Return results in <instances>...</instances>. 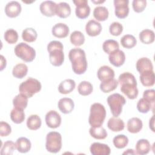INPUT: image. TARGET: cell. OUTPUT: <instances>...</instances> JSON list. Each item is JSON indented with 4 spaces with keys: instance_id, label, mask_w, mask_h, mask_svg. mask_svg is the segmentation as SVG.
I'll return each instance as SVG.
<instances>
[{
    "instance_id": "6da1fadb",
    "label": "cell",
    "mask_w": 155,
    "mask_h": 155,
    "mask_svg": "<svg viewBox=\"0 0 155 155\" xmlns=\"http://www.w3.org/2000/svg\"><path fill=\"white\" fill-rule=\"evenodd\" d=\"M118 83L120 85V91L128 99H136L139 93L137 81L134 76L130 72H124L119 76Z\"/></svg>"
},
{
    "instance_id": "7a4b0ae2",
    "label": "cell",
    "mask_w": 155,
    "mask_h": 155,
    "mask_svg": "<svg viewBox=\"0 0 155 155\" xmlns=\"http://www.w3.org/2000/svg\"><path fill=\"white\" fill-rule=\"evenodd\" d=\"M68 58L75 74H82L87 71L88 64L84 50L80 48H72L69 51Z\"/></svg>"
},
{
    "instance_id": "3957f363",
    "label": "cell",
    "mask_w": 155,
    "mask_h": 155,
    "mask_svg": "<svg viewBox=\"0 0 155 155\" xmlns=\"http://www.w3.org/2000/svg\"><path fill=\"white\" fill-rule=\"evenodd\" d=\"M64 46L58 41H52L47 45V51L49 53V60L51 65L55 67L62 65L64 61Z\"/></svg>"
},
{
    "instance_id": "277c9868",
    "label": "cell",
    "mask_w": 155,
    "mask_h": 155,
    "mask_svg": "<svg viewBox=\"0 0 155 155\" xmlns=\"http://www.w3.org/2000/svg\"><path fill=\"white\" fill-rule=\"evenodd\" d=\"M105 117L106 110L103 105L96 102L91 105L88 122L91 127L102 126Z\"/></svg>"
},
{
    "instance_id": "5b68a950",
    "label": "cell",
    "mask_w": 155,
    "mask_h": 155,
    "mask_svg": "<svg viewBox=\"0 0 155 155\" xmlns=\"http://www.w3.org/2000/svg\"><path fill=\"white\" fill-rule=\"evenodd\" d=\"M42 85L41 82L36 79L28 78L22 82L19 86L20 93L26 96L28 98L31 97L35 94L41 91Z\"/></svg>"
},
{
    "instance_id": "8992f818",
    "label": "cell",
    "mask_w": 155,
    "mask_h": 155,
    "mask_svg": "<svg viewBox=\"0 0 155 155\" xmlns=\"http://www.w3.org/2000/svg\"><path fill=\"white\" fill-rule=\"evenodd\" d=\"M14 52L17 57L25 62H32L36 57L35 50L24 42L17 44L15 47Z\"/></svg>"
},
{
    "instance_id": "52a82bcc",
    "label": "cell",
    "mask_w": 155,
    "mask_h": 155,
    "mask_svg": "<svg viewBox=\"0 0 155 155\" xmlns=\"http://www.w3.org/2000/svg\"><path fill=\"white\" fill-rule=\"evenodd\" d=\"M111 113L113 116L118 117L122 111V107L126 103L125 97L119 93H113L107 99Z\"/></svg>"
},
{
    "instance_id": "ba28073f",
    "label": "cell",
    "mask_w": 155,
    "mask_h": 155,
    "mask_svg": "<svg viewBox=\"0 0 155 155\" xmlns=\"http://www.w3.org/2000/svg\"><path fill=\"white\" fill-rule=\"evenodd\" d=\"M62 148L61 134L56 131L49 132L46 136L45 148L51 153H58Z\"/></svg>"
},
{
    "instance_id": "9c48e42d",
    "label": "cell",
    "mask_w": 155,
    "mask_h": 155,
    "mask_svg": "<svg viewBox=\"0 0 155 155\" xmlns=\"http://www.w3.org/2000/svg\"><path fill=\"white\" fill-rule=\"evenodd\" d=\"M76 5L75 14L79 19H85L88 17L90 13V7L88 5L87 0L73 1Z\"/></svg>"
},
{
    "instance_id": "30bf717a",
    "label": "cell",
    "mask_w": 155,
    "mask_h": 155,
    "mask_svg": "<svg viewBox=\"0 0 155 155\" xmlns=\"http://www.w3.org/2000/svg\"><path fill=\"white\" fill-rule=\"evenodd\" d=\"M113 2L116 16L119 19H124L127 17L129 14V1L114 0Z\"/></svg>"
},
{
    "instance_id": "8fae6325",
    "label": "cell",
    "mask_w": 155,
    "mask_h": 155,
    "mask_svg": "<svg viewBox=\"0 0 155 155\" xmlns=\"http://www.w3.org/2000/svg\"><path fill=\"white\" fill-rule=\"evenodd\" d=\"M45 123L50 128H56L61 125V117L60 114L54 110H50L45 115Z\"/></svg>"
},
{
    "instance_id": "7c38bea8",
    "label": "cell",
    "mask_w": 155,
    "mask_h": 155,
    "mask_svg": "<svg viewBox=\"0 0 155 155\" xmlns=\"http://www.w3.org/2000/svg\"><path fill=\"white\" fill-rule=\"evenodd\" d=\"M5 15L11 18L18 16L22 10V7L19 2L15 1H12L8 2L5 7Z\"/></svg>"
},
{
    "instance_id": "4fadbf2b",
    "label": "cell",
    "mask_w": 155,
    "mask_h": 155,
    "mask_svg": "<svg viewBox=\"0 0 155 155\" xmlns=\"http://www.w3.org/2000/svg\"><path fill=\"white\" fill-rule=\"evenodd\" d=\"M90 151L93 155H109L111 153V149L108 145L99 142L93 143L90 147Z\"/></svg>"
},
{
    "instance_id": "5bb4252c",
    "label": "cell",
    "mask_w": 155,
    "mask_h": 155,
    "mask_svg": "<svg viewBox=\"0 0 155 155\" xmlns=\"http://www.w3.org/2000/svg\"><path fill=\"white\" fill-rule=\"evenodd\" d=\"M56 4L52 1H43L39 6V10L41 13L47 17H52L55 14Z\"/></svg>"
},
{
    "instance_id": "9a60e30c",
    "label": "cell",
    "mask_w": 155,
    "mask_h": 155,
    "mask_svg": "<svg viewBox=\"0 0 155 155\" xmlns=\"http://www.w3.org/2000/svg\"><path fill=\"white\" fill-rule=\"evenodd\" d=\"M114 75V71L110 67L107 65L101 66L97 72V78L101 82L113 79Z\"/></svg>"
},
{
    "instance_id": "2e32d148",
    "label": "cell",
    "mask_w": 155,
    "mask_h": 155,
    "mask_svg": "<svg viewBox=\"0 0 155 155\" xmlns=\"http://www.w3.org/2000/svg\"><path fill=\"white\" fill-rule=\"evenodd\" d=\"M108 59L113 65L119 67L124 64L125 61V55L123 51L117 50L109 54Z\"/></svg>"
},
{
    "instance_id": "e0dca14e",
    "label": "cell",
    "mask_w": 155,
    "mask_h": 155,
    "mask_svg": "<svg viewBox=\"0 0 155 155\" xmlns=\"http://www.w3.org/2000/svg\"><path fill=\"white\" fill-rule=\"evenodd\" d=\"M102 29V27L101 24L94 19L88 21L85 25V31L87 34L92 37L99 35L101 33Z\"/></svg>"
},
{
    "instance_id": "ac0fdd59",
    "label": "cell",
    "mask_w": 155,
    "mask_h": 155,
    "mask_svg": "<svg viewBox=\"0 0 155 155\" xmlns=\"http://www.w3.org/2000/svg\"><path fill=\"white\" fill-rule=\"evenodd\" d=\"M70 32L69 27L64 23H58L55 24L51 30L52 35L58 38H66Z\"/></svg>"
},
{
    "instance_id": "d6986e66",
    "label": "cell",
    "mask_w": 155,
    "mask_h": 155,
    "mask_svg": "<svg viewBox=\"0 0 155 155\" xmlns=\"http://www.w3.org/2000/svg\"><path fill=\"white\" fill-rule=\"evenodd\" d=\"M58 108L64 114H69L74 109V104L73 101L69 97L61 98L58 103Z\"/></svg>"
},
{
    "instance_id": "ffe728a7",
    "label": "cell",
    "mask_w": 155,
    "mask_h": 155,
    "mask_svg": "<svg viewBox=\"0 0 155 155\" xmlns=\"http://www.w3.org/2000/svg\"><path fill=\"white\" fill-rule=\"evenodd\" d=\"M136 67L140 74L145 71L153 70V65L151 61L146 57L139 59L136 62Z\"/></svg>"
},
{
    "instance_id": "44dd1931",
    "label": "cell",
    "mask_w": 155,
    "mask_h": 155,
    "mask_svg": "<svg viewBox=\"0 0 155 155\" xmlns=\"http://www.w3.org/2000/svg\"><path fill=\"white\" fill-rule=\"evenodd\" d=\"M108 128L113 132H119L124 129L125 124L122 119L113 116L109 119L107 122Z\"/></svg>"
},
{
    "instance_id": "7402d4cb",
    "label": "cell",
    "mask_w": 155,
    "mask_h": 155,
    "mask_svg": "<svg viewBox=\"0 0 155 155\" xmlns=\"http://www.w3.org/2000/svg\"><path fill=\"white\" fill-rule=\"evenodd\" d=\"M55 14L61 18H66L71 14V7L65 2H61L56 4Z\"/></svg>"
},
{
    "instance_id": "603a6c76",
    "label": "cell",
    "mask_w": 155,
    "mask_h": 155,
    "mask_svg": "<svg viewBox=\"0 0 155 155\" xmlns=\"http://www.w3.org/2000/svg\"><path fill=\"white\" fill-rule=\"evenodd\" d=\"M76 87L75 81L71 79H65L62 81L58 86V91L60 93L67 94L74 90Z\"/></svg>"
},
{
    "instance_id": "cb8c5ba5",
    "label": "cell",
    "mask_w": 155,
    "mask_h": 155,
    "mask_svg": "<svg viewBox=\"0 0 155 155\" xmlns=\"http://www.w3.org/2000/svg\"><path fill=\"white\" fill-rule=\"evenodd\" d=\"M143 124L142 120L138 117H132L130 119L127 124V130L128 132L136 134L139 133L142 128Z\"/></svg>"
},
{
    "instance_id": "d4e9b609",
    "label": "cell",
    "mask_w": 155,
    "mask_h": 155,
    "mask_svg": "<svg viewBox=\"0 0 155 155\" xmlns=\"http://www.w3.org/2000/svg\"><path fill=\"white\" fill-rule=\"evenodd\" d=\"M141 84L145 87H152L155 82V75L153 70L147 71L140 74Z\"/></svg>"
},
{
    "instance_id": "484cf974",
    "label": "cell",
    "mask_w": 155,
    "mask_h": 155,
    "mask_svg": "<svg viewBox=\"0 0 155 155\" xmlns=\"http://www.w3.org/2000/svg\"><path fill=\"white\" fill-rule=\"evenodd\" d=\"M16 148L18 152L25 153L28 152L31 147V143L30 140L24 137H21L16 141Z\"/></svg>"
},
{
    "instance_id": "4316f807",
    "label": "cell",
    "mask_w": 155,
    "mask_h": 155,
    "mask_svg": "<svg viewBox=\"0 0 155 155\" xmlns=\"http://www.w3.org/2000/svg\"><path fill=\"white\" fill-rule=\"evenodd\" d=\"M151 150V145L147 139H139L136 144V154L143 155L148 154Z\"/></svg>"
},
{
    "instance_id": "83f0119b",
    "label": "cell",
    "mask_w": 155,
    "mask_h": 155,
    "mask_svg": "<svg viewBox=\"0 0 155 155\" xmlns=\"http://www.w3.org/2000/svg\"><path fill=\"white\" fill-rule=\"evenodd\" d=\"M141 42L145 44H150L154 41V32L150 29H145L141 31L139 35Z\"/></svg>"
},
{
    "instance_id": "f1b7e54d",
    "label": "cell",
    "mask_w": 155,
    "mask_h": 155,
    "mask_svg": "<svg viewBox=\"0 0 155 155\" xmlns=\"http://www.w3.org/2000/svg\"><path fill=\"white\" fill-rule=\"evenodd\" d=\"M109 16L108 9L104 6H97L93 10V16L98 21H106Z\"/></svg>"
},
{
    "instance_id": "f546056e",
    "label": "cell",
    "mask_w": 155,
    "mask_h": 155,
    "mask_svg": "<svg viewBox=\"0 0 155 155\" xmlns=\"http://www.w3.org/2000/svg\"><path fill=\"white\" fill-rule=\"evenodd\" d=\"M89 133L91 136L96 139L102 140L107 137V132L106 130L101 127H91L89 130Z\"/></svg>"
},
{
    "instance_id": "4dcf8cb0",
    "label": "cell",
    "mask_w": 155,
    "mask_h": 155,
    "mask_svg": "<svg viewBox=\"0 0 155 155\" xmlns=\"http://www.w3.org/2000/svg\"><path fill=\"white\" fill-rule=\"evenodd\" d=\"M28 73V67L23 63L16 64L13 68L12 74L17 79H22Z\"/></svg>"
},
{
    "instance_id": "1f68e13d",
    "label": "cell",
    "mask_w": 155,
    "mask_h": 155,
    "mask_svg": "<svg viewBox=\"0 0 155 155\" xmlns=\"http://www.w3.org/2000/svg\"><path fill=\"white\" fill-rule=\"evenodd\" d=\"M41 119L37 114L30 115L27 120V127L30 130H37L41 126Z\"/></svg>"
},
{
    "instance_id": "d6a6232c",
    "label": "cell",
    "mask_w": 155,
    "mask_h": 155,
    "mask_svg": "<svg viewBox=\"0 0 155 155\" xmlns=\"http://www.w3.org/2000/svg\"><path fill=\"white\" fill-rule=\"evenodd\" d=\"M118 81L115 79L114 78L105 81V82H102L100 84V90L105 93H110L115 89L118 86Z\"/></svg>"
},
{
    "instance_id": "836d02e7",
    "label": "cell",
    "mask_w": 155,
    "mask_h": 155,
    "mask_svg": "<svg viewBox=\"0 0 155 155\" xmlns=\"http://www.w3.org/2000/svg\"><path fill=\"white\" fill-rule=\"evenodd\" d=\"M27 104L28 97L21 93L16 95L13 99V105L14 108L24 110L27 107Z\"/></svg>"
},
{
    "instance_id": "e575fe53",
    "label": "cell",
    "mask_w": 155,
    "mask_h": 155,
    "mask_svg": "<svg viewBox=\"0 0 155 155\" xmlns=\"http://www.w3.org/2000/svg\"><path fill=\"white\" fill-rule=\"evenodd\" d=\"M10 119L13 122L16 124H21L25 119L24 110L14 108L10 112Z\"/></svg>"
},
{
    "instance_id": "d590c367",
    "label": "cell",
    "mask_w": 155,
    "mask_h": 155,
    "mask_svg": "<svg viewBox=\"0 0 155 155\" xmlns=\"http://www.w3.org/2000/svg\"><path fill=\"white\" fill-rule=\"evenodd\" d=\"M102 48L105 53L110 54L111 53L119 50V45L117 41L113 39H108L104 42Z\"/></svg>"
},
{
    "instance_id": "8d00e7d4",
    "label": "cell",
    "mask_w": 155,
    "mask_h": 155,
    "mask_svg": "<svg viewBox=\"0 0 155 155\" xmlns=\"http://www.w3.org/2000/svg\"><path fill=\"white\" fill-rule=\"evenodd\" d=\"M93 90V85L88 81H84L79 83L78 87V93L82 96H88L92 93Z\"/></svg>"
},
{
    "instance_id": "74e56055",
    "label": "cell",
    "mask_w": 155,
    "mask_h": 155,
    "mask_svg": "<svg viewBox=\"0 0 155 155\" xmlns=\"http://www.w3.org/2000/svg\"><path fill=\"white\" fill-rule=\"evenodd\" d=\"M71 43L76 47L81 46L84 44V35L80 31H74L72 32L70 37Z\"/></svg>"
},
{
    "instance_id": "f35d334b",
    "label": "cell",
    "mask_w": 155,
    "mask_h": 155,
    "mask_svg": "<svg viewBox=\"0 0 155 155\" xmlns=\"http://www.w3.org/2000/svg\"><path fill=\"white\" fill-rule=\"evenodd\" d=\"M38 37L36 31L33 28H26L22 33V39L27 42H33L35 41Z\"/></svg>"
},
{
    "instance_id": "ab89813d",
    "label": "cell",
    "mask_w": 155,
    "mask_h": 155,
    "mask_svg": "<svg viewBox=\"0 0 155 155\" xmlns=\"http://www.w3.org/2000/svg\"><path fill=\"white\" fill-rule=\"evenodd\" d=\"M120 44L123 47L130 49L136 46L137 40L133 35H125L120 39Z\"/></svg>"
},
{
    "instance_id": "60d3db41",
    "label": "cell",
    "mask_w": 155,
    "mask_h": 155,
    "mask_svg": "<svg viewBox=\"0 0 155 155\" xmlns=\"http://www.w3.org/2000/svg\"><path fill=\"white\" fill-rule=\"evenodd\" d=\"M152 107H154V104L151 103L143 97L140 99L137 103V109L142 113H147Z\"/></svg>"
},
{
    "instance_id": "b9f144b4",
    "label": "cell",
    "mask_w": 155,
    "mask_h": 155,
    "mask_svg": "<svg viewBox=\"0 0 155 155\" xmlns=\"http://www.w3.org/2000/svg\"><path fill=\"white\" fill-rule=\"evenodd\" d=\"M128 138L124 134H118L113 139V145L118 149H122L125 148L128 145Z\"/></svg>"
},
{
    "instance_id": "7bdbcfd3",
    "label": "cell",
    "mask_w": 155,
    "mask_h": 155,
    "mask_svg": "<svg viewBox=\"0 0 155 155\" xmlns=\"http://www.w3.org/2000/svg\"><path fill=\"white\" fill-rule=\"evenodd\" d=\"M4 38L7 42L10 44H15L18 40V34L15 30L10 28L5 31Z\"/></svg>"
},
{
    "instance_id": "ee69618b",
    "label": "cell",
    "mask_w": 155,
    "mask_h": 155,
    "mask_svg": "<svg viewBox=\"0 0 155 155\" xmlns=\"http://www.w3.org/2000/svg\"><path fill=\"white\" fill-rule=\"evenodd\" d=\"M16 149V144L12 140H7L4 143L1 149V155H11Z\"/></svg>"
},
{
    "instance_id": "f6af8a7d",
    "label": "cell",
    "mask_w": 155,
    "mask_h": 155,
    "mask_svg": "<svg viewBox=\"0 0 155 155\" xmlns=\"http://www.w3.org/2000/svg\"><path fill=\"white\" fill-rule=\"evenodd\" d=\"M123 25L118 22H112L109 27V31L110 34L114 36H119L123 31Z\"/></svg>"
},
{
    "instance_id": "bcb514c9",
    "label": "cell",
    "mask_w": 155,
    "mask_h": 155,
    "mask_svg": "<svg viewBox=\"0 0 155 155\" xmlns=\"http://www.w3.org/2000/svg\"><path fill=\"white\" fill-rule=\"evenodd\" d=\"M133 10L136 13L142 12L147 6V1L145 0H134L132 2Z\"/></svg>"
},
{
    "instance_id": "7dc6e473",
    "label": "cell",
    "mask_w": 155,
    "mask_h": 155,
    "mask_svg": "<svg viewBox=\"0 0 155 155\" xmlns=\"http://www.w3.org/2000/svg\"><path fill=\"white\" fill-rule=\"evenodd\" d=\"M12 132V128L10 125L4 121L0 122V136L1 137H5L8 136Z\"/></svg>"
},
{
    "instance_id": "c3c4849f",
    "label": "cell",
    "mask_w": 155,
    "mask_h": 155,
    "mask_svg": "<svg viewBox=\"0 0 155 155\" xmlns=\"http://www.w3.org/2000/svg\"><path fill=\"white\" fill-rule=\"evenodd\" d=\"M143 98L154 104L155 101V90L154 89L145 90L143 93Z\"/></svg>"
},
{
    "instance_id": "681fc988",
    "label": "cell",
    "mask_w": 155,
    "mask_h": 155,
    "mask_svg": "<svg viewBox=\"0 0 155 155\" xmlns=\"http://www.w3.org/2000/svg\"><path fill=\"white\" fill-rule=\"evenodd\" d=\"M6 64H7V61L5 58L2 55H1V68H0L1 71H2L5 68Z\"/></svg>"
},
{
    "instance_id": "f907efd6",
    "label": "cell",
    "mask_w": 155,
    "mask_h": 155,
    "mask_svg": "<svg viewBox=\"0 0 155 155\" xmlns=\"http://www.w3.org/2000/svg\"><path fill=\"white\" fill-rule=\"evenodd\" d=\"M149 127L153 132H154V116L153 115L149 121Z\"/></svg>"
},
{
    "instance_id": "816d5d0a",
    "label": "cell",
    "mask_w": 155,
    "mask_h": 155,
    "mask_svg": "<svg viewBox=\"0 0 155 155\" xmlns=\"http://www.w3.org/2000/svg\"><path fill=\"white\" fill-rule=\"evenodd\" d=\"M136 152L134 151L133 149H128L127 151L123 153V154H135Z\"/></svg>"
},
{
    "instance_id": "f5cc1de1",
    "label": "cell",
    "mask_w": 155,
    "mask_h": 155,
    "mask_svg": "<svg viewBox=\"0 0 155 155\" xmlns=\"http://www.w3.org/2000/svg\"><path fill=\"white\" fill-rule=\"evenodd\" d=\"M105 1H101V0H99V1H94V0H91V2L95 4H102L104 2H105Z\"/></svg>"
}]
</instances>
